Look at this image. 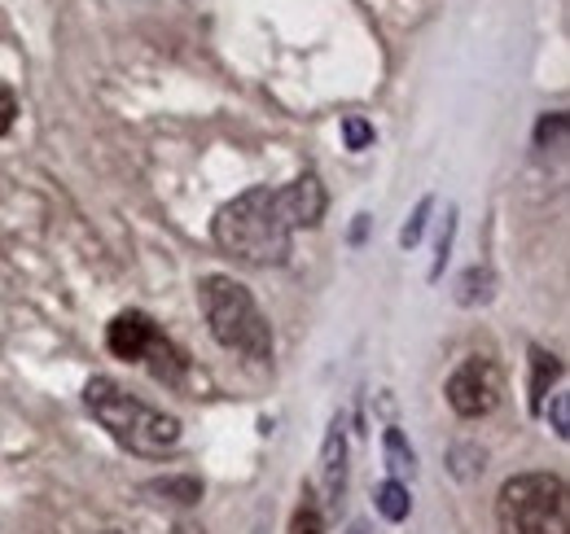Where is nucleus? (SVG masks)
Masks as SVG:
<instances>
[{"instance_id": "4be33fe9", "label": "nucleus", "mask_w": 570, "mask_h": 534, "mask_svg": "<svg viewBox=\"0 0 570 534\" xmlns=\"http://www.w3.org/2000/svg\"><path fill=\"white\" fill-rule=\"evenodd\" d=\"M364 228H368V215H356V228H352V241H364Z\"/></svg>"}, {"instance_id": "f8f14e48", "label": "nucleus", "mask_w": 570, "mask_h": 534, "mask_svg": "<svg viewBox=\"0 0 570 534\" xmlns=\"http://www.w3.org/2000/svg\"><path fill=\"white\" fill-rule=\"evenodd\" d=\"M149 495H163L167 504H198L203 500V482L198 477H154L149 486H145Z\"/></svg>"}, {"instance_id": "1a4fd4ad", "label": "nucleus", "mask_w": 570, "mask_h": 534, "mask_svg": "<svg viewBox=\"0 0 570 534\" xmlns=\"http://www.w3.org/2000/svg\"><path fill=\"white\" fill-rule=\"evenodd\" d=\"M382 456H386V468H391L395 482H404V477L417 473V456H413V447H409V438L400 429H386L382 434Z\"/></svg>"}, {"instance_id": "f257e3e1", "label": "nucleus", "mask_w": 570, "mask_h": 534, "mask_svg": "<svg viewBox=\"0 0 570 534\" xmlns=\"http://www.w3.org/2000/svg\"><path fill=\"white\" fill-rule=\"evenodd\" d=\"M325 215V185L321 176H298L282 189L255 185L233 201H224L212 219L215 246L250 267H282L289 259L294 233L316 228Z\"/></svg>"}, {"instance_id": "7ed1b4c3", "label": "nucleus", "mask_w": 570, "mask_h": 534, "mask_svg": "<svg viewBox=\"0 0 570 534\" xmlns=\"http://www.w3.org/2000/svg\"><path fill=\"white\" fill-rule=\"evenodd\" d=\"M198 303H203L207 329L224 350H237L250 364L273 359V325H268V316L259 312L255 294L242 280H233L224 271L203 276L198 280Z\"/></svg>"}, {"instance_id": "423d86ee", "label": "nucleus", "mask_w": 570, "mask_h": 534, "mask_svg": "<svg viewBox=\"0 0 570 534\" xmlns=\"http://www.w3.org/2000/svg\"><path fill=\"white\" fill-rule=\"evenodd\" d=\"M448 395V407L465 421H479L488 412H497L500 399H504V373L492 355H470L443 386Z\"/></svg>"}, {"instance_id": "a211bd4d", "label": "nucleus", "mask_w": 570, "mask_h": 534, "mask_svg": "<svg viewBox=\"0 0 570 534\" xmlns=\"http://www.w3.org/2000/svg\"><path fill=\"white\" fill-rule=\"evenodd\" d=\"M343 140H347V149H368L373 145V123L360 119V115H347L343 119Z\"/></svg>"}, {"instance_id": "5701e85b", "label": "nucleus", "mask_w": 570, "mask_h": 534, "mask_svg": "<svg viewBox=\"0 0 570 534\" xmlns=\"http://www.w3.org/2000/svg\"><path fill=\"white\" fill-rule=\"evenodd\" d=\"M347 534H368V526H364V522H352V526H347Z\"/></svg>"}, {"instance_id": "f3484780", "label": "nucleus", "mask_w": 570, "mask_h": 534, "mask_svg": "<svg viewBox=\"0 0 570 534\" xmlns=\"http://www.w3.org/2000/svg\"><path fill=\"white\" fill-rule=\"evenodd\" d=\"M452 237H456V210H448V219H443V233H439V246H434L430 280H439V276H443V264H448V255H452Z\"/></svg>"}, {"instance_id": "f03ea898", "label": "nucleus", "mask_w": 570, "mask_h": 534, "mask_svg": "<svg viewBox=\"0 0 570 534\" xmlns=\"http://www.w3.org/2000/svg\"><path fill=\"white\" fill-rule=\"evenodd\" d=\"M83 407L92 412V421L132 456L145 461H163L180 447V421L171 412H158L141 403L132 390H124L115 377H92L83 386Z\"/></svg>"}, {"instance_id": "aec40b11", "label": "nucleus", "mask_w": 570, "mask_h": 534, "mask_svg": "<svg viewBox=\"0 0 570 534\" xmlns=\"http://www.w3.org/2000/svg\"><path fill=\"white\" fill-rule=\"evenodd\" d=\"M549 416H553V434H558V438H567V434H570V421H567V395H553V407H549Z\"/></svg>"}, {"instance_id": "6e6552de", "label": "nucleus", "mask_w": 570, "mask_h": 534, "mask_svg": "<svg viewBox=\"0 0 570 534\" xmlns=\"http://www.w3.org/2000/svg\"><path fill=\"white\" fill-rule=\"evenodd\" d=\"M558 377H562V359L544 346H531V412H544V395Z\"/></svg>"}, {"instance_id": "39448f33", "label": "nucleus", "mask_w": 570, "mask_h": 534, "mask_svg": "<svg viewBox=\"0 0 570 534\" xmlns=\"http://www.w3.org/2000/svg\"><path fill=\"white\" fill-rule=\"evenodd\" d=\"M106 346H110V355H115V359L145 364V368H149V377H154V382H163V386H180V382H185V368H189L185 350L163 334L145 312H137V307L119 312V316L106 325Z\"/></svg>"}, {"instance_id": "dca6fc26", "label": "nucleus", "mask_w": 570, "mask_h": 534, "mask_svg": "<svg viewBox=\"0 0 570 534\" xmlns=\"http://www.w3.org/2000/svg\"><path fill=\"white\" fill-rule=\"evenodd\" d=\"M430 210H434V198H422V201H417V210L409 215V224H404V233H400V246H404V250H413V246L422 241V233H426Z\"/></svg>"}, {"instance_id": "6ab92c4d", "label": "nucleus", "mask_w": 570, "mask_h": 534, "mask_svg": "<svg viewBox=\"0 0 570 534\" xmlns=\"http://www.w3.org/2000/svg\"><path fill=\"white\" fill-rule=\"evenodd\" d=\"M13 123H18V97L9 83H0V140L13 132Z\"/></svg>"}, {"instance_id": "9b49d317", "label": "nucleus", "mask_w": 570, "mask_h": 534, "mask_svg": "<svg viewBox=\"0 0 570 534\" xmlns=\"http://www.w3.org/2000/svg\"><path fill=\"white\" fill-rule=\"evenodd\" d=\"M492 289H497L492 267H470V271H461V280H456V303H461V307H479V303L492 298Z\"/></svg>"}, {"instance_id": "0eeeda50", "label": "nucleus", "mask_w": 570, "mask_h": 534, "mask_svg": "<svg viewBox=\"0 0 570 534\" xmlns=\"http://www.w3.org/2000/svg\"><path fill=\"white\" fill-rule=\"evenodd\" d=\"M321 486H325V500L338 504L343 491H347V434H343V421L330 425L325 434V447H321Z\"/></svg>"}, {"instance_id": "2eb2a0df", "label": "nucleus", "mask_w": 570, "mask_h": 534, "mask_svg": "<svg viewBox=\"0 0 570 534\" xmlns=\"http://www.w3.org/2000/svg\"><path fill=\"white\" fill-rule=\"evenodd\" d=\"M562 149L567 145V115L562 110H553V115H544L540 123H535V149Z\"/></svg>"}, {"instance_id": "4468645a", "label": "nucleus", "mask_w": 570, "mask_h": 534, "mask_svg": "<svg viewBox=\"0 0 570 534\" xmlns=\"http://www.w3.org/2000/svg\"><path fill=\"white\" fill-rule=\"evenodd\" d=\"M289 534H325V517H321V504H316L312 486H303V504L294 508Z\"/></svg>"}, {"instance_id": "9d476101", "label": "nucleus", "mask_w": 570, "mask_h": 534, "mask_svg": "<svg viewBox=\"0 0 570 534\" xmlns=\"http://www.w3.org/2000/svg\"><path fill=\"white\" fill-rule=\"evenodd\" d=\"M373 504H377V513H382L386 522H404V517L413 513V495H409V486L395 482V477H386V482L373 491Z\"/></svg>"}, {"instance_id": "20e7f679", "label": "nucleus", "mask_w": 570, "mask_h": 534, "mask_svg": "<svg viewBox=\"0 0 570 534\" xmlns=\"http://www.w3.org/2000/svg\"><path fill=\"white\" fill-rule=\"evenodd\" d=\"M497 522L504 534H567L570 495L558 473H518L500 486Z\"/></svg>"}, {"instance_id": "412c9836", "label": "nucleus", "mask_w": 570, "mask_h": 534, "mask_svg": "<svg viewBox=\"0 0 570 534\" xmlns=\"http://www.w3.org/2000/svg\"><path fill=\"white\" fill-rule=\"evenodd\" d=\"M171 534H207V531H203V526H194V522H176Z\"/></svg>"}, {"instance_id": "ddd939ff", "label": "nucleus", "mask_w": 570, "mask_h": 534, "mask_svg": "<svg viewBox=\"0 0 570 534\" xmlns=\"http://www.w3.org/2000/svg\"><path fill=\"white\" fill-rule=\"evenodd\" d=\"M483 461H488V452H483L479 443H456V447L448 452V465H452V477H456V482H474V477L488 468Z\"/></svg>"}, {"instance_id": "b1692460", "label": "nucleus", "mask_w": 570, "mask_h": 534, "mask_svg": "<svg viewBox=\"0 0 570 534\" xmlns=\"http://www.w3.org/2000/svg\"><path fill=\"white\" fill-rule=\"evenodd\" d=\"M101 534H124V531H101Z\"/></svg>"}]
</instances>
